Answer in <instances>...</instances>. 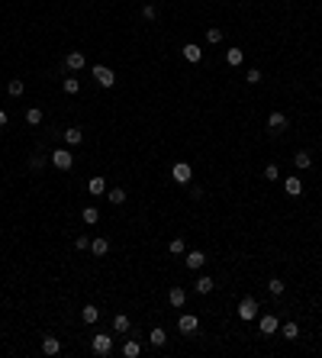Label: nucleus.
I'll return each instance as SVG.
<instances>
[{
    "mask_svg": "<svg viewBox=\"0 0 322 358\" xmlns=\"http://www.w3.org/2000/svg\"><path fill=\"white\" fill-rule=\"evenodd\" d=\"M91 349H93V355L107 358L110 352H113V335H110V333H97V335L91 339Z\"/></svg>",
    "mask_w": 322,
    "mask_h": 358,
    "instance_id": "nucleus-1",
    "label": "nucleus"
},
{
    "mask_svg": "<svg viewBox=\"0 0 322 358\" xmlns=\"http://www.w3.org/2000/svg\"><path fill=\"white\" fill-rule=\"evenodd\" d=\"M48 162H52L55 168H58V171H68L71 165H74V155H71L68 148H55L52 155H48Z\"/></svg>",
    "mask_w": 322,
    "mask_h": 358,
    "instance_id": "nucleus-2",
    "label": "nucleus"
},
{
    "mask_svg": "<svg viewBox=\"0 0 322 358\" xmlns=\"http://www.w3.org/2000/svg\"><path fill=\"white\" fill-rule=\"evenodd\" d=\"M93 81H97L100 87H113L116 84V74H113V68H107V65H93Z\"/></svg>",
    "mask_w": 322,
    "mask_h": 358,
    "instance_id": "nucleus-3",
    "label": "nucleus"
},
{
    "mask_svg": "<svg viewBox=\"0 0 322 358\" xmlns=\"http://www.w3.org/2000/svg\"><path fill=\"white\" fill-rule=\"evenodd\" d=\"M258 316V300H254V297H242V300H238V319H254Z\"/></svg>",
    "mask_w": 322,
    "mask_h": 358,
    "instance_id": "nucleus-4",
    "label": "nucleus"
},
{
    "mask_svg": "<svg viewBox=\"0 0 322 358\" xmlns=\"http://www.w3.org/2000/svg\"><path fill=\"white\" fill-rule=\"evenodd\" d=\"M171 178H174L177 184H184V187H187V184L193 181V168H190L187 162H177L174 168H171Z\"/></svg>",
    "mask_w": 322,
    "mask_h": 358,
    "instance_id": "nucleus-5",
    "label": "nucleus"
},
{
    "mask_svg": "<svg viewBox=\"0 0 322 358\" xmlns=\"http://www.w3.org/2000/svg\"><path fill=\"white\" fill-rule=\"evenodd\" d=\"M287 126H290V119H287V113H271V117H268V129H271V133H284V129H287Z\"/></svg>",
    "mask_w": 322,
    "mask_h": 358,
    "instance_id": "nucleus-6",
    "label": "nucleus"
},
{
    "mask_svg": "<svg viewBox=\"0 0 322 358\" xmlns=\"http://www.w3.org/2000/svg\"><path fill=\"white\" fill-rule=\"evenodd\" d=\"M177 329H181L184 335H190V333H197V329H200V319L193 316V313H184V316L177 319Z\"/></svg>",
    "mask_w": 322,
    "mask_h": 358,
    "instance_id": "nucleus-7",
    "label": "nucleus"
},
{
    "mask_svg": "<svg viewBox=\"0 0 322 358\" xmlns=\"http://www.w3.org/2000/svg\"><path fill=\"white\" fill-rule=\"evenodd\" d=\"M203 265H207V255H203L200 249H190V252H187V268H190V271H200Z\"/></svg>",
    "mask_w": 322,
    "mask_h": 358,
    "instance_id": "nucleus-8",
    "label": "nucleus"
},
{
    "mask_svg": "<svg viewBox=\"0 0 322 358\" xmlns=\"http://www.w3.org/2000/svg\"><path fill=\"white\" fill-rule=\"evenodd\" d=\"M258 326H261V335H274L277 329H280V323H277V316H271V313H268V316H261Z\"/></svg>",
    "mask_w": 322,
    "mask_h": 358,
    "instance_id": "nucleus-9",
    "label": "nucleus"
},
{
    "mask_svg": "<svg viewBox=\"0 0 322 358\" xmlns=\"http://www.w3.org/2000/svg\"><path fill=\"white\" fill-rule=\"evenodd\" d=\"M42 352H46V355H58V352H62V339L46 335V339H42Z\"/></svg>",
    "mask_w": 322,
    "mask_h": 358,
    "instance_id": "nucleus-10",
    "label": "nucleus"
},
{
    "mask_svg": "<svg viewBox=\"0 0 322 358\" xmlns=\"http://www.w3.org/2000/svg\"><path fill=\"white\" fill-rule=\"evenodd\" d=\"M87 191H91L93 197L107 194V178H100V174H97V178H91V181H87Z\"/></svg>",
    "mask_w": 322,
    "mask_h": 358,
    "instance_id": "nucleus-11",
    "label": "nucleus"
},
{
    "mask_svg": "<svg viewBox=\"0 0 322 358\" xmlns=\"http://www.w3.org/2000/svg\"><path fill=\"white\" fill-rule=\"evenodd\" d=\"M84 62H87L84 52H68V58H65V65H68L71 71H81V68H84Z\"/></svg>",
    "mask_w": 322,
    "mask_h": 358,
    "instance_id": "nucleus-12",
    "label": "nucleus"
},
{
    "mask_svg": "<svg viewBox=\"0 0 322 358\" xmlns=\"http://www.w3.org/2000/svg\"><path fill=\"white\" fill-rule=\"evenodd\" d=\"M168 300H171V307H177V310H181V307L187 304V290H184V287H171Z\"/></svg>",
    "mask_w": 322,
    "mask_h": 358,
    "instance_id": "nucleus-13",
    "label": "nucleus"
},
{
    "mask_svg": "<svg viewBox=\"0 0 322 358\" xmlns=\"http://www.w3.org/2000/svg\"><path fill=\"white\" fill-rule=\"evenodd\" d=\"M184 58H187L190 65H197L200 58H203V48H200V46H193V42H187V46H184Z\"/></svg>",
    "mask_w": 322,
    "mask_h": 358,
    "instance_id": "nucleus-14",
    "label": "nucleus"
},
{
    "mask_svg": "<svg viewBox=\"0 0 322 358\" xmlns=\"http://www.w3.org/2000/svg\"><path fill=\"white\" fill-rule=\"evenodd\" d=\"M284 191H287V197H299V194H303V181H299V178H287L284 181Z\"/></svg>",
    "mask_w": 322,
    "mask_h": 358,
    "instance_id": "nucleus-15",
    "label": "nucleus"
},
{
    "mask_svg": "<svg viewBox=\"0 0 322 358\" xmlns=\"http://www.w3.org/2000/svg\"><path fill=\"white\" fill-rule=\"evenodd\" d=\"M193 287H197V294H213V287H216V284H213V278H209V274H200Z\"/></svg>",
    "mask_w": 322,
    "mask_h": 358,
    "instance_id": "nucleus-16",
    "label": "nucleus"
},
{
    "mask_svg": "<svg viewBox=\"0 0 322 358\" xmlns=\"http://www.w3.org/2000/svg\"><path fill=\"white\" fill-rule=\"evenodd\" d=\"M148 342H152L155 349H161V345L168 342V333H164V329H161V326H155L152 333H148Z\"/></svg>",
    "mask_w": 322,
    "mask_h": 358,
    "instance_id": "nucleus-17",
    "label": "nucleus"
},
{
    "mask_svg": "<svg viewBox=\"0 0 322 358\" xmlns=\"http://www.w3.org/2000/svg\"><path fill=\"white\" fill-rule=\"evenodd\" d=\"M132 329V323H129V316H126V313H119V316H113V333H129Z\"/></svg>",
    "mask_w": 322,
    "mask_h": 358,
    "instance_id": "nucleus-18",
    "label": "nucleus"
},
{
    "mask_svg": "<svg viewBox=\"0 0 322 358\" xmlns=\"http://www.w3.org/2000/svg\"><path fill=\"white\" fill-rule=\"evenodd\" d=\"M123 355H126V358H138V355H142V345H138V339H126Z\"/></svg>",
    "mask_w": 322,
    "mask_h": 358,
    "instance_id": "nucleus-19",
    "label": "nucleus"
},
{
    "mask_svg": "<svg viewBox=\"0 0 322 358\" xmlns=\"http://www.w3.org/2000/svg\"><path fill=\"white\" fill-rule=\"evenodd\" d=\"M226 62H229L232 65V68H238V65H242V62H245V52H242V48H229V52H226Z\"/></svg>",
    "mask_w": 322,
    "mask_h": 358,
    "instance_id": "nucleus-20",
    "label": "nucleus"
},
{
    "mask_svg": "<svg viewBox=\"0 0 322 358\" xmlns=\"http://www.w3.org/2000/svg\"><path fill=\"white\" fill-rule=\"evenodd\" d=\"M65 142H68V145H81V142H84V133H81L77 126H71V129H65Z\"/></svg>",
    "mask_w": 322,
    "mask_h": 358,
    "instance_id": "nucleus-21",
    "label": "nucleus"
},
{
    "mask_svg": "<svg viewBox=\"0 0 322 358\" xmlns=\"http://www.w3.org/2000/svg\"><path fill=\"white\" fill-rule=\"evenodd\" d=\"M81 316H84V323H87V326H93V323H97V319H100V310H97V307H93V304H87L84 310H81Z\"/></svg>",
    "mask_w": 322,
    "mask_h": 358,
    "instance_id": "nucleus-22",
    "label": "nucleus"
},
{
    "mask_svg": "<svg viewBox=\"0 0 322 358\" xmlns=\"http://www.w3.org/2000/svg\"><path fill=\"white\" fill-rule=\"evenodd\" d=\"M81 216H84L87 226H97L100 223V210H97V207H84V210H81Z\"/></svg>",
    "mask_w": 322,
    "mask_h": 358,
    "instance_id": "nucleus-23",
    "label": "nucleus"
},
{
    "mask_svg": "<svg viewBox=\"0 0 322 358\" xmlns=\"http://www.w3.org/2000/svg\"><path fill=\"white\" fill-rule=\"evenodd\" d=\"M293 165H297L299 171H303V168H309V165H313V155H309L306 148H303V152H297V155H293Z\"/></svg>",
    "mask_w": 322,
    "mask_h": 358,
    "instance_id": "nucleus-24",
    "label": "nucleus"
},
{
    "mask_svg": "<svg viewBox=\"0 0 322 358\" xmlns=\"http://www.w3.org/2000/svg\"><path fill=\"white\" fill-rule=\"evenodd\" d=\"M91 252H93L97 258H103V255L110 252V242H107V239H93V242H91Z\"/></svg>",
    "mask_w": 322,
    "mask_h": 358,
    "instance_id": "nucleus-25",
    "label": "nucleus"
},
{
    "mask_svg": "<svg viewBox=\"0 0 322 358\" xmlns=\"http://www.w3.org/2000/svg\"><path fill=\"white\" fill-rule=\"evenodd\" d=\"M280 333H284V339H290V342H293V339H299V326H297V323H284Z\"/></svg>",
    "mask_w": 322,
    "mask_h": 358,
    "instance_id": "nucleus-26",
    "label": "nucleus"
},
{
    "mask_svg": "<svg viewBox=\"0 0 322 358\" xmlns=\"http://www.w3.org/2000/svg\"><path fill=\"white\" fill-rule=\"evenodd\" d=\"M107 194H110V203H116V207H119V203H126V191H123V187H110Z\"/></svg>",
    "mask_w": 322,
    "mask_h": 358,
    "instance_id": "nucleus-27",
    "label": "nucleus"
},
{
    "mask_svg": "<svg viewBox=\"0 0 322 358\" xmlns=\"http://www.w3.org/2000/svg\"><path fill=\"white\" fill-rule=\"evenodd\" d=\"M268 290H271V294H274V297H280V294H284V290H287V284H284V281H280V278H271V281H268Z\"/></svg>",
    "mask_w": 322,
    "mask_h": 358,
    "instance_id": "nucleus-28",
    "label": "nucleus"
},
{
    "mask_svg": "<svg viewBox=\"0 0 322 358\" xmlns=\"http://www.w3.org/2000/svg\"><path fill=\"white\" fill-rule=\"evenodd\" d=\"M26 123H29V126H39V123H42V110H39V107H29V110H26Z\"/></svg>",
    "mask_w": 322,
    "mask_h": 358,
    "instance_id": "nucleus-29",
    "label": "nucleus"
},
{
    "mask_svg": "<svg viewBox=\"0 0 322 358\" xmlns=\"http://www.w3.org/2000/svg\"><path fill=\"white\" fill-rule=\"evenodd\" d=\"M207 42H209V46L223 42V29H219V26H209V29H207Z\"/></svg>",
    "mask_w": 322,
    "mask_h": 358,
    "instance_id": "nucleus-30",
    "label": "nucleus"
},
{
    "mask_svg": "<svg viewBox=\"0 0 322 358\" xmlns=\"http://www.w3.org/2000/svg\"><path fill=\"white\" fill-rule=\"evenodd\" d=\"M168 249H171V255H184V252H187V242L184 239H171Z\"/></svg>",
    "mask_w": 322,
    "mask_h": 358,
    "instance_id": "nucleus-31",
    "label": "nucleus"
},
{
    "mask_svg": "<svg viewBox=\"0 0 322 358\" xmlns=\"http://www.w3.org/2000/svg\"><path fill=\"white\" fill-rule=\"evenodd\" d=\"M23 81H20V78H13V81H10V84H7V91H10V97H20V94H23Z\"/></svg>",
    "mask_w": 322,
    "mask_h": 358,
    "instance_id": "nucleus-32",
    "label": "nucleus"
},
{
    "mask_svg": "<svg viewBox=\"0 0 322 358\" xmlns=\"http://www.w3.org/2000/svg\"><path fill=\"white\" fill-rule=\"evenodd\" d=\"M65 94H77V91H81V81H77V78H65Z\"/></svg>",
    "mask_w": 322,
    "mask_h": 358,
    "instance_id": "nucleus-33",
    "label": "nucleus"
},
{
    "mask_svg": "<svg viewBox=\"0 0 322 358\" xmlns=\"http://www.w3.org/2000/svg\"><path fill=\"white\" fill-rule=\"evenodd\" d=\"M29 168L32 171H42L46 168V155H29Z\"/></svg>",
    "mask_w": 322,
    "mask_h": 358,
    "instance_id": "nucleus-34",
    "label": "nucleus"
},
{
    "mask_svg": "<svg viewBox=\"0 0 322 358\" xmlns=\"http://www.w3.org/2000/svg\"><path fill=\"white\" fill-rule=\"evenodd\" d=\"M264 178H268V181H277V178H280L277 165H264Z\"/></svg>",
    "mask_w": 322,
    "mask_h": 358,
    "instance_id": "nucleus-35",
    "label": "nucleus"
},
{
    "mask_svg": "<svg viewBox=\"0 0 322 358\" xmlns=\"http://www.w3.org/2000/svg\"><path fill=\"white\" fill-rule=\"evenodd\" d=\"M245 81H248V84H261V71H258V68H248Z\"/></svg>",
    "mask_w": 322,
    "mask_h": 358,
    "instance_id": "nucleus-36",
    "label": "nucleus"
},
{
    "mask_svg": "<svg viewBox=\"0 0 322 358\" xmlns=\"http://www.w3.org/2000/svg\"><path fill=\"white\" fill-rule=\"evenodd\" d=\"M74 249H81V252L91 249V239H87V236H77V239H74Z\"/></svg>",
    "mask_w": 322,
    "mask_h": 358,
    "instance_id": "nucleus-37",
    "label": "nucleus"
},
{
    "mask_svg": "<svg viewBox=\"0 0 322 358\" xmlns=\"http://www.w3.org/2000/svg\"><path fill=\"white\" fill-rule=\"evenodd\" d=\"M142 16H145L148 23H152V20H158V10H155V7H152V3H148V7H145V10H142Z\"/></svg>",
    "mask_w": 322,
    "mask_h": 358,
    "instance_id": "nucleus-38",
    "label": "nucleus"
},
{
    "mask_svg": "<svg viewBox=\"0 0 322 358\" xmlns=\"http://www.w3.org/2000/svg\"><path fill=\"white\" fill-rule=\"evenodd\" d=\"M7 126V110H0V129Z\"/></svg>",
    "mask_w": 322,
    "mask_h": 358,
    "instance_id": "nucleus-39",
    "label": "nucleus"
}]
</instances>
